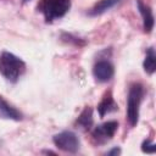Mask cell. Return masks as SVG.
<instances>
[{
    "label": "cell",
    "mask_w": 156,
    "mask_h": 156,
    "mask_svg": "<svg viewBox=\"0 0 156 156\" xmlns=\"http://www.w3.org/2000/svg\"><path fill=\"white\" fill-rule=\"evenodd\" d=\"M0 147H1V140H0Z\"/></svg>",
    "instance_id": "obj_15"
},
{
    "label": "cell",
    "mask_w": 156,
    "mask_h": 156,
    "mask_svg": "<svg viewBox=\"0 0 156 156\" xmlns=\"http://www.w3.org/2000/svg\"><path fill=\"white\" fill-rule=\"evenodd\" d=\"M119 0H100L93 9L91 11L89 12L90 15L93 16H96V15H101L104 13L105 11H107L108 9H111L112 6H115Z\"/></svg>",
    "instance_id": "obj_10"
},
{
    "label": "cell",
    "mask_w": 156,
    "mask_h": 156,
    "mask_svg": "<svg viewBox=\"0 0 156 156\" xmlns=\"http://www.w3.org/2000/svg\"><path fill=\"white\" fill-rule=\"evenodd\" d=\"M113 154H119V149H113L108 152V155H113Z\"/></svg>",
    "instance_id": "obj_14"
},
{
    "label": "cell",
    "mask_w": 156,
    "mask_h": 156,
    "mask_svg": "<svg viewBox=\"0 0 156 156\" xmlns=\"http://www.w3.org/2000/svg\"><path fill=\"white\" fill-rule=\"evenodd\" d=\"M93 73L99 82H107L113 76V66L108 61H99L95 63Z\"/></svg>",
    "instance_id": "obj_6"
},
{
    "label": "cell",
    "mask_w": 156,
    "mask_h": 156,
    "mask_svg": "<svg viewBox=\"0 0 156 156\" xmlns=\"http://www.w3.org/2000/svg\"><path fill=\"white\" fill-rule=\"evenodd\" d=\"M143 99V88L140 84H133L128 93L127 117L132 126H135L139 118V107Z\"/></svg>",
    "instance_id": "obj_3"
},
{
    "label": "cell",
    "mask_w": 156,
    "mask_h": 156,
    "mask_svg": "<svg viewBox=\"0 0 156 156\" xmlns=\"http://www.w3.org/2000/svg\"><path fill=\"white\" fill-rule=\"evenodd\" d=\"M24 62L16 55L4 51L0 55V73L10 82H16L24 72Z\"/></svg>",
    "instance_id": "obj_1"
},
{
    "label": "cell",
    "mask_w": 156,
    "mask_h": 156,
    "mask_svg": "<svg viewBox=\"0 0 156 156\" xmlns=\"http://www.w3.org/2000/svg\"><path fill=\"white\" fill-rule=\"evenodd\" d=\"M0 118L20 121L22 118V113L11 106L6 100H4L2 96H0Z\"/></svg>",
    "instance_id": "obj_7"
},
{
    "label": "cell",
    "mask_w": 156,
    "mask_h": 156,
    "mask_svg": "<svg viewBox=\"0 0 156 156\" xmlns=\"http://www.w3.org/2000/svg\"><path fill=\"white\" fill-rule=\"evenodd\" d=\"M117 127H118V123L115 122V121H108V122H105L100 126H98L94 132H93V136L95 140H98L99 143H105L107 140H110L116 130H117Z\"/></svg>",
    "instance_id": "obj_5"
},
{
    "label": "cell",
    "mask_w": 156,
    "mask_h": 156,
    "mask_svg": "<svg viewBox=\"0 0 156 156\" xmlns=\"http://www.w3.org/2000/svg\"><path fill=\"white\" fill-rule=\"evenodd\" d=\"M138 7H139V10H140V12H141V15L144 17V29H145V32H150L152 29V27H154V16H152V12L140 0L138 1Z\"/></svg>",
    "instance_id": "obj_8"
},
{
    "label": "cell",
    "mask_w": 156,
    "mask_h": 156,
    "mask_svg": "<svg viewBox=\"0 0 156 156\" xmlns=\"http://www.w3.org/2000/svg\"><path fill=\"white\" fill-rule=\"evenodd\" d=\"M116 110H117V105L115 104V101H113V99L110 94L107 96H105L104 100L98 106V111H99V115L101 117H104L106 113H110V112L116 111Z\"/></svg>",
    "instance_id": "obj_9"
},
{
    "label": "cell",
    "mask_w": 156,
    "mask_h": 156,
    "mask_svg": "<svg viewBox=\"0 0 156 156\" xmlns=\"http://www.w3.org/2000/svg\"><path fill=\"white\" fill-rule=\"evenodd\" d=\"M54 144L66 152H76L79 149L78 136L69 130H65L56 134L54 136Z\"/></svg>",
    "instance_id": "obj_4"
},
{
    "label": "cell",
    "mask_w": 156,
    "mask_h": 156,
    "mask_svg": "<svg viewBox=\"0 0 156 156\" xmlns=\"http://www.w3.org/2000/svg\"><path fill=\"white\" fill-rule=\"evenodd\" d=\"M77 123H78V126H80L82 128L89 129V128L91 127V124H93V113H91V110H90V108H85V110L80 113V116L78 117Z\"/></svg>",
    "instance_id": "obj_11"
},
{
    "label": "cell",
    "mask_w": 156,
    "mask_h": 156,
    "mask_svg": "<svg viewBox=\"0 0 156 156\" xmlns=\"http://www.w3.org/2000/svg\"><path fill=\"white\" fill-rule=\"evenodd\" d=\"M143 151L144 152H147V154H152V152H155V144L154 143H151V141H149V140H146V141H144V144H143Z\"/></svg>",
    "instance_id": "obj_13"
},
{
    "label": "cell",
    "mask_w": 156,
    "mask_h": 156,
    "mask_svg": "<svg viewBox=\"0 0 156 156\" xmlns=\"http://www.w3.org/2000/svg\"><path fill=\"white\" fill-rule=\"evenodd\" d=\"M155 51L152 48L147 49V52H146V57H145V61H144V68L145 71L151 74L155 72V65H156V58H155Z\"/></svg>",
    "instance_id": "obj_12"
},
{
    "label": "cell",
    "mask_w": 156,
    "mask_h": 156,
    "mask_svg": "<svg viewBox=\"0 0 156 156\" xmlns=\"http://www.w3.org/2000/svg\"><path fill=\"white\" fill-rule=\"evenodd\" d=\"M69 0H41L39 9L46 21H54L65 16L69 10Z\"/></svg>",
    "instance_id": "obj_2"
}]
</instances>
